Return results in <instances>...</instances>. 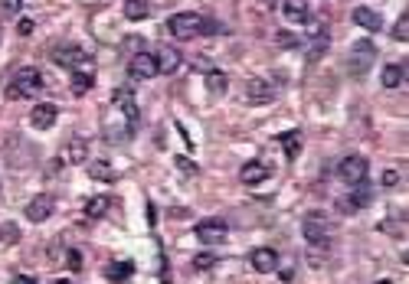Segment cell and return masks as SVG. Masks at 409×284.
Segmentation results:
<instances>
[{
  "label": "cell",
  "instance_id": "cell-40",
  "mask_svg": "<svg viewBox=\"0 0 409 284\" xmlns=\"http://www.w3.org/2000/svg\"><path fill=\"white\" fill-rule=\"evenodd\" d=\"M377 284H389V281H377Z\"/></svg>",
  "mask_w": 409,
  "mask_h": 284
},
{
  "label": "cell",
  "instance_id": "cell-36",
  "mask_svg": "<svg viewBox=\"0 0 409 284\" xmlns=\"http://www.w3.org/2000/svg\"><path fill=\"white\" fill-rule=\"evenodd\" d=\"M383 183H387V187H396V183H399V173H396V170H387V173H383Z\"/></svg>",
  "mask_w": 409,
  "mask_h": 284
},
{
  "label": "cell",
  "instance_id": "cell-5",
  "mask_svg": "<svg viewBox=\"0 0 409 284\" xmlns=\"http://www.w3.org/2000/svg\"><path fill=\"white\" fill-rule=\"evenodd\" d=\"M111 108H115V111H121V118H125V127H128L131 134H134V131H138V121H141V111H138L134 95H131L128 88H115V95H111Z\"/></svg>",
  "mask_w": 409,
  "mask_h": 284
},
{
  "label": "cell",
  "instance_id": "cell-22",
  "mask_svg": "<svg viewBox=\"0 0 409 284\" xmlns=\"http://www.w3.org/2000/svg\"><path fill=\"white\" fill-rule=\"evenodd\" d=\"M279 144L281 150H285V157L295 160L298 154H302V134L298 131H285V134H279Z\"/></svg>",
  "mask_w": 409,
  "mask_h": 284
},
{
  "label": "cell",
  "instance_id": "cell-4",
  "mask_svg": "<svg viewBox=\"0 0 409 284\" xmlns=\"http://www.w3.org/2000/svg\"><path fill=\"white\" fill-rule=\"evenodd\" d=\"M337 177L344 180L347 187H360V183H366V177H370V164H366V157H360V154H350V157H344L337 164Z\"/></svg>",
  "mask_w": 409,
  "mask_h": 284
},
{
  "label": "cell",
  "instance_id": "cell-6",
  "mask_svg": "<svg viewBox=\"0 0 409 284\" xmlns=\"http://www.w3.org/2000/svg\"><path fill=\"white\" fill-rule=\"evenodd\" d=\"M194 235L203 245H219V242H226L229 226L223 219H203V222H196L194 226Z\"/></svg>",
  "mask_w": 409,
  "mask_h": 284
},
{
  "label": "cell",
  "instance_id": "cell-38",
  "mask_svg": "<svg viewBox=\"0 0 409 284\" xmlns=\"http://www.w3.org/2000/svg\"><path fill=\"white\" fill-rule=\"evenodd\" d=\"M262 3H269V7H279L281 0H262Z\"/></svg>",
  "mask_w": 409,
  "mask_h": 284
},
{
  "label": "cell",
  "instance_id": "cell-25",
  "mask_svg": "<svg viewBox=\"0 0 409 284\" xmlns=\"http://www.w3.org/2000/svg\"><path fill=\"white\" fill-rule=\"evenodd\" d=\"M86 154H88V144L82 137H72V141H69V150H65V160H69V164H86Z\"/></svg>",
  "mask_w": 409,
  "mask_h": 284
},
{
  "label": "cell",
  "instance_id": "cell-2",
  "mask_svg": "<svg viewBox=\"0 0 409 284\" xmlns=\"http://www.w3.org/2000/svg\"><path fill=\"white\" fill-rule=\"evenodd\" d=\"M40 88H43V75L26 65V69H20V72L10 79V85H7V92L3 95H7L10 102H20V98H30V95L40 92Z\"/></svg>",
  "mask_w": 409,
  "mask_h": 284
},
{
  "label": "cell",
  "instance_id": "cell-8",
  "mask_svg": "<svg viewBox=\"0 0 409 284\" xmlns=\"http://www.w3.org/2000/svg\"><path fill=\"white\" fill-rule=\"evenodd\" d=\"M327 219H324V212H308L304 216V222H302V235L308 239L311 245H321V242H327Z\"/></svg>",
  "mask_w": 409,
  "mask_h": 284
},
{
  "label": "cell",
  "instance_id": "cell-3",
  "mask_svg": "<svg viewBox=\"0 0 409 284\" xmlns=\"http://www.w3.org/2000/svg\"><path fill=\"white\" fill-rule=\"evenodd\" d=\"M373 59H377V46H373V40H357L354 46H350V53H347L350 75H354V79H364L366 69L373 65Z\"/></svg>",
  "mask_w": 409,
  "mask_h": 284
},
{
  "label": "cell",
  "instance_id": "cell-13",
  "mask_svg": "<svg viewBox=\"0 0 409 284\" xmlns=\"http://www.w3.org/2000/svg\"><path fill=\"white\" fill-rule=\"evenodd\" d=\"M279 10L288 23H311V7H308V0H281Z\"/></svg>",
  "mask_w": 409,
  "mask_h": 284
},
{
  "label": "cell",
  "instance_id": "cell-21",
  "mask_svg": "<svg viewBox=\"0 0 409 284\" xmlns=\"http://www.w3.org/2000/svg\"><path fill=\"white\" fill-rule=\"evenodd\" d=\"M383 88H399V85L406 82V63H389L383 65Z\"/></svg>",
  "mask_w": 409,
  "mask_h": 284
},
{
  "label": "cell",
  "instance_id": "cell-14",
  "mask_svg": "<svg viewBox=\"0 0 409 284\" xmlns=\"http://www.w3.org/2000/svg\"><path fill=\"white\" fill-rule=\"evenodd\" d=\"M249 262H252V268H256L258 274H272L275 268H279V252L275 248H252V255H249Z\"/></svg>",
  "mask_w": 409,
  "mask_h": 284
},
{
  "label": "cell",
  "instance_id": "cell-19",
  "mask_svg": "<svg viewBox=\"0 0 409 284\" xmlns=\"http://www.w3.org/2000/svg\"><path fill=\"white\" fill-rule=\"evenodd\" d=\"M324 49H327V26H318V23H314V33L308 36V63L321 59Z\"/></svg>",
  "mask_w": 409,
  "mask_h": 284
},
{
  "label": "cell",
  "instance_id": "cell-28",
  "mask_svg": "<svg viewBox=\"0 0 409 284\" xmlns=\"http://www.w3.org/2000/svg\"><path fill=\"white\" fill-rule=\"evenodd\" d=\"M88 177L98 180V183H111V180H115V170L108 167L105 160H95V164L88 167Z\"/></svg>",
  "mask_w": 409,
  "mask_h": 284
},
{
  "label": "cell",
  "instance_id": "cell-7",
  "mask_svg": "<svg viewBox=\"0 0 409 284\" xmlns=\"http://www.w3.org/2000/svg\"><path fill=\"white\" fill-rule=\"evenodd\" d=\"M49 59H53L56 65H63V69L72 72V69H79L82 63H88L92 56H88L82 46H72V42H69V46H56L53 53H49Z\"/></svg>",
  "mask_w": 409,
  "mask_h": 284
},
{
  "label": "cell",
  "instance_id": "cell-9",
  "mask_svg": "<svg viewBox=\"0 0 409 284\" xmlns=\"http://www.w3.org/2000/svg\"><path fill=\"white\" fill-rule=\"evenodd\" d=\"M56 210V196H49V193H40V196H33L30 203H26V210H23V216L30 222H46L49 216H53Z\"/></svg>",
  "mask_w": 409,
  "mask_h": 284
},
{
  "label": "cell",
  "instance_id": "cell-26",
  "mask_svg": "<svg viewBox=\"0 0 409 284\" xmlns=\"http://www.w3.org/2000/svg\"><path fill=\"white\" fill-rule=\"evenodd\" d=\"M206 88H210V95L219 98V95L229 88V75L226 72H206Z\"/></svg>",
  "mask_w": 409,
  "mask_h": 284
},
{
  "label": "cell",
  "instance_id": "cell-17",
  "mask_svg": "<svg viewBox=\"0 0 409 284\" xmlns=\"http://www.w3.org/2000/svg\"><path fill=\"white\" fill-rule=\"evenodd\" d=\"M370 200H373V193H370V187H360L347 196V200H337V210L341 212H357V210H364V206H370Z\"/></svg>",
  "mask_w": 409,
  "mask_h": 284
},
{
  "label": "cell",
  "instance_id": "cell-23",
  "mask_svg": "<svg viewBox=\"0 0 409 284\" xmlns=\"http://www.w3.org/2000/svg\"><path fill=\"white\" fill-rule=\"evenodd\" d=\"M131 274H134V265H131V262H111L105 268V278H108V281H115V284H118V281H128Z\"/></svg>",
  "mask_w": 409,
  "mask_h": 284
},
{
  "label": "cell",
  "instance_id": "cell-18",
  "mask_svg": "<svg viewBox=\"0 0 409 284\" xmlns=\"http://www.w3.org/2000/svg\"><path fill=\"white\" fill-rule=\"evenodd\" d=\"M154 59H157V72H164V75H173L183 63V56L177 53L173 46H161V53L154 56Z\"/></svg>",
  "mask_w": 409,
  "mask_h": 284
},
{
  "label": "cell",
  "instance_id": "cell-20",
  "mask_svg": "<svg viewBox=\"0 0 409 284\" xmlns=\"http://www.w3.org/2000/svg\"><path fill=\"white\" fill-rule=\"evenodd\" d=\"M354 23H357V26H364V30H370V33L383 30V17H380L377 10H370V7H357V10H354Z\"/></svg>",
  "mask_w": 409,
  "mask_h": 284
},
{
  "label": "cell",
  "instance_id": "cell-35",
  "mask_svg": "<svg viewBox=\"0 0 409 284\" xmlns=\"http://www.w3.org/2000/svg\"><path fill=\"white\" fill-rule=\"evenodd\" d=\"M10 284H36V278L33 274H13Z\"/></svg>",
  "mask_w": 409,
  "mask_h": 284
},
{
  "label": "cell",
  "instance_id": "cell-16",
  "mask_svg": "<svg viewBox=\"0 0 409 284\" xmlns=\"http://www.w3.org/2000/svg\"><path fill=\"white\" fill-rule=\"evenodd\" d=\"M92 85H95V63L88 59L79 69H72V95H86Z\"/></svg>",
  "mask_w": 409,
  "mask_h": 284
},
{
  "label": "cell",
  "instance_id": "cell-11",
  "mask_svg": "<svg viewBox=\"0 0 409 284\" xmlns=\"http://www.w3.org/2000/svg\"><path fill=\"white\" fill-rule=\"evenodd\" d=\"M275 98V88H272L265 79H249L246 82V102L249 105H269Z\"/></svg>",
  "mask_w": 409,
  "mask_h": 284
},
{
  "label": "cell",
  "instance_id": "cell-32",
  "mask_svg": "<svg viewBox=\"0 0 409 284\" xmlns=\"http://www.w3.org/2000/svg\"><path fill=\"white\" fill-rule=\"evenodd\" d=\"M213 265H216V255L213 252H200L194 258V268H196V271H206V268H213Z\"/></svg>",
  "mask_w": 409,
  "mask_h": 284
},
{
  "label": "cell",
  "instance_id": "cell-34",
  "mask_svg": "<svg viewBox=\"0 0 409 284\" xmlns=\"http://www.w3.org/2000/svg\"><path fill=\"white\" fill-rule=\"evenodd\" d=\"M20 7H23V0H3V13H7V17H17Z\"/></svg>",
  "mask_w": 409,
  "mask_h": 284
},
{
  "label": "cell",
  "instance_id": "cell-10",
  "mask_svg": "<svg viewBox=\"0 0 409 284\" xmlns=\"http://www.w3.org/2000/svg\"><path fill=\"white\" fill-rule=\"evenodd\" d=\"M128 72L131 79H157V59H154L151 53H134L128 63Z\"/></svg>",
  "mask_w": 409,
  "mask_h": 284
},
{
  "label": "cell",
  "instance_id": "cell-15",
  "mask_svg": "<svg viewBox=\"0 0 409 284\" xmlns=\"http://www.w3.org/2000/svg\"><path fill=\"white\" fill-rule=\"evenodd\" d=\"M269 164H262V160H246L242 164V170H239V177H242V183L246 187H258V183H265L269 180Z\"/></svg>",
  "mask_w": 409,
  "mask_h": 284
},
{
  "label": "cell",
  "instance_id": "cell-30",
  "mask_svg": "<svg viewBox=\"0 0 409 284\" xmlns=\"http://www.w3.org/2000/svg\"><path fill=\"white\" fill-rule=\"evenodd\" d=\"M0 242L3 245L20 242V229H17V222H3V226H0Z\"/></svg>",
  "mask_w": 409,
  "mask_h": 284
},
{
  "label": "cell",
  "instance_id": "cell-24",
  "mask_svg": "<svg viewBox=\"0 0 409 284\" xmlns=\"http://www.w3.org/2000/svg\"><path fill=\"white\" fill-rule=\"evenodd\" d=\"M125 17L128 20H148L151 17V3L148 0H125Z\"/></svg>",
  "mask_w": 409,
  "mask_h": 284
},
{
  "label": "cell",
  "instance_id": "cell-27",
  "mask_svg": "<svg viewBox=\"0 0 409 284\" xmlns=\"http://www.w3.org/2000/svg\"><path fill=\"white\" fill-rule=\"evenodd\" d=\"M108 212V196H92L86 203V219H102Z\"/></svg>",
  "mask_w": 409,
  "mask_h": 284
},
{
  "label": "cell",
  "instance_id": "cell-12",
  "mask_svg": "<svg viewBox=\"0 0 409 284\" xmlns=\"http://www.w3.org/2000/svg\"><path fill=\"white\" fill-rule=\"evenodd\" d=\"M56 118H59V108H56L53 102H43V105H33L30 125L36 127V131H49V127L56 125Z\"/></svg>",
  "mask_w": 409,
  "mask_h": 284
},
{
  "label": "cell",
  "instance_id": "cell-29",
  "mask_svg": "<svg viewBox=\"0 0 409 284\" xmlns=\"http://www.w3.org/2000/svg\"><path fill=\"white\" fill-rule=\"evenodd\" d=\"M275 40H279V46H281V49H302V46H304V40H302V36H298V33H288V30L275 33Z\"/></svg>",
  "mask_w": 409,
  "mask_h": 284
},
{
  "label": "cell",
  "instance_id": "cell-39",
  "mask_svg": "<svg viewBox=\"0 0 409 284\" xmlns=\"http://www.w3.org/2000/svg\"><path fill=\"white\" fill-rule=\"evenodd\" d=\"M53 284H72V281H69V278H59V281H53Z\"/></svg>",
  "mask_w": 409,
  "mask_h": 284
},
{
  "label": "cell",
  "instance_id": "cell-1",
  "mask_svg": "<svg viewBox=\"0 0 409 284\" xmlns=\"http://www.w3.org/2000/svg\"><path fill=\"white\" fill-rule=\"evenodd\" d=\"M167 30H171L173 40H196V36L216 33L219 23L206 20L203 13H173L171 20H167Z\"/></svg>",
  "mask_w": 409,
  "mask_h": 284
},
{
  "label": "cell",
  "instance_id": "cell-33",
  "mask_svg": "<svg viewBox=\"0 0 409 284\" xmlns=\"http://www.w3.org/2000/svg\"><path fill=\"white\" fill-rule=\"evenodd\" d=\"M173 164H177V167H180L183 173H187V177H194V173H196V164H194V160H187V157H177V160H173Z\"/></svg>",
  "mask_w": 409,
  "mask_h": 284
},
{
  "label": "cell",
  "instance_id": "cell-31",
  "mask_svg": "<svg viewBox=\"0 0 409 284\" xmlns=\"http://www.w3.org/2000/svg\"><path fill=\"white\" fill-rule=\"evenodd\" d=\"M393 40H396V42H406L409 40V17H406V13H403V17L396 20V26H393Z\"/></svg>",
  "mask_w": 409,
  "mask_h": 284
},
{
  "label": "cell",
  "instance_id": "cell-37",
  "mask_svg": "<svg viewBox=\"0 0 409 284\" xmlns=\"http://www.w3.org/2000/svg\"><path fill=\"white\" fill-rule=\"evenodd\" d=\"M17 33H20V36H30V33H33V23H30V20H20V26H17Z\"/></svg>",
  "mask_w": 409,
  "mask_h": 284
}]
</instances>
